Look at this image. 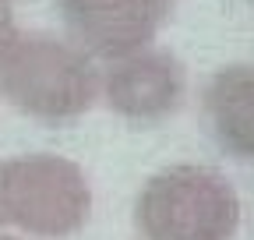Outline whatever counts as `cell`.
Wrapping results in <instances>:
<instances>
[{
	"mask_svg": "<svg viewBox=\"0 0 254 240\" xmlns=\"http://www.w3.org/2000/svg\"><path fill=\"white\" fill-rule=\"evenodd\" d=\"M0 240H28V237H18V233H0Z\"/></svg>",
	"mask_w": 254,
	"mask_h": 240,
	"instance_id": "9c48e42d",
	"label": "cell"
},
{
	"mask_svg": "<svg viewBox=\"0 0 254 240\" xmlns=\"http://www.w3.org/2000/svg\"><path fill=\"white\" fill-rule=\"evenodd\" d=\"M4 166V212L25 237L64 240L92 219L88 173L57 152H25Z\"/></svg>",
	"mask_w": 254,
	"mask_h": 240,
	"instance_id": "3957f363",
	"label": "cell"
},
{
	"mask_svg": "<svg viewBox=\"0 0 254 240\" xmlns=\"http://www.w3.org/2000/svg\"><path fill=\"white\" fill-rule=\"evenodd\" d=\"M7 223V212H4V166H0V226Z\"/></svg>",
	"mask_w": 254,
	"mask_h": 240,
	"instance_id": "ba28073f",
	"label": "cell"
},
{
	"mask_svg": "<svg viewBox=\"0 0 254 240\" xmlns=\"http://www.w3.org/2000/svg\"><path fill=\"white\" fill-rule=\"evenodd\" d=\"M18 32V21H14V4L11 0H0V50L11 43V36Z\"/></svg>",
	"mask_w": 254,
	"mask_h": 240,
	"instance_id": "52a82bcc",
	"label": "cell"
},
{
	"mask_svg": "<svg viewBox=\"0 0 254 240\" xmlns=\"http://www.w3.org/2000/svg\"><path fill=\"white\" fill-rule=\"evenodd\" d=\"M99 74L103 64L67 32L18 28L0 50V96L43 124L85 117L99 103Z\"/></svg>",
	"mask_w": 254,
	"mask_h": 240,
	"instance_id": "6da1fadb",
	"label": "cell"
},
{
	"mask_svg": "<svg viewBox=\"0 0 254 240\" xmlns=\"http://www.w3.org/2000/svg\"><path fill=\"white\" fill-rule=\"evenodd\" d=\"M187 99V67L166 46H141L106 60L99 74V103L131 124H159Z\"/></svg>",
	"mask_w": 254,
	"mask_h": 240,
	"instance_id": "277c9868",
	"label": "cell"
},
{
	"mask_svg": "<svg viewBox=\"0 0 254 240\" xmlns=\"http://www.w3.org/2000/svg\"><path fill=\"white\" fill-rule=\"evenodd\" d=\"M201 110L222 152L254 159V64L219 67L205 81Z\"/></svg>",
	"mask_w": 254,
	"mask_h": 240,
	"instance_id": "8992f818",
	"label": "cell"
},
{
	"mask_svg": "<svg viewBox=\"0 0 254 240\" xmlns=\"http://www.w3.org/2000/svg\"><path fill=\"white\" fill-rule=\"evenodd\" d=\"M244 205L226 173L201 163H173L152 173L134 198L141 240H233Z\"/></svg>",
	"mask_w": 254,
	"mask_h": 240,
	"instance_id": "7a4b0ae2",
	"label": "cell"
},
{
	"mask_svg": "<svg viewBox=\"0 0 254 240\" xmlns=\"http://www.w3.org/2000/svg\"><path fill=\"white\" fill-rule=\"evenodd\" d=\"M67 36L99 64L152 46L173 14V0H57Z\"/></svg>",
	"mask_w": 254,
	"mask_h": 240,
	"instance_id": "5b68a950",
	"label": "cell"
}]
</instances>
